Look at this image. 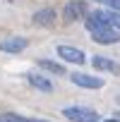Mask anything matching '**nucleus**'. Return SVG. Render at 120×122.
Segmentation results:
<instances>
[{
	"label": "nucleus",
	"mask_w": 120,
	"mask_h": 122,
	"mask_svg": "<svg viewBox=\"0 0 120 122\" xmlns=\"http://www.w3.org/2000/svg\"><path fill=\"white\" fill-rule=\"evenodd\" d=\"M106 122H120V120H118V117H113V120H106Z\"/></svg>",
	"instance_id": "nucleus-14"
},
{
	"label": "nucleus",
	"mask_w": 120,
	"mask_h": 122,
	"mask_svg": "<svg viewBox=\"0 0 120 122\" xmlns=\"http://www.w3.org/2000/svg\"><path fill=\"white\" fill-rule=\"evenodd\" d=\"M27 81H29L36 91H43V93H50V91H53V84H50L46 77L36 74V72H29V74H27Z\"/></svg>",
	"instance_id": "nucleus-9"
},
{
	"label": "nucleus",
	"mask_w": 120,
	"mask_h": 122,
	"mask_svg": "<svg viewBox=\"0 0 120 122\" xmlns=\"http://www.w3.org/2000/svg\"><path fill=\"white\" fill-rule=\"evenodd\" d=\"M89 17H94V19H98V22H106V24H110L113 29L120 31V12H115V10H96V12H91Z\"/></svg>",
	"instance_id": "nucleus-8"
},
{
	"label": "nucleus",
	"mask_w": 120,
	"mask_h": 122,
	"mask_svg": "<svg viewBox=\"0 0 120 122\" xmlns=\"http://www.w3.org/2000/svg\"><path fill=\"white\" fill-rule=\"evenodd\" d=\"M70 81L77 84V86H82V89H101L106 84L103 77H94V74H84V72H72Z\"/></svg>",
	"instance_id": "nucleus-3"
},
{
	"label": "nucleus",
	"mask_w": 120,
	"mask_h": 122,
	"mask_svg": "<svg viewBox=\"0 0 120 122\" xmlns=\"http://www.w3.org/2000/svg\"><path fill=\"white\" fill-rule=\"evenodd\" d=\"M58 57H63L65 62H72V65H84V62H87L84 50L72 48V46H60V48H58Z\"/></svg>",
	"instance_id": "nucleus-6"
},
{
	"label": "nucleus",
	"mask_w": 120,
	"mask_h": 122,
	"mask_svg": "<svg viewBox=\"0 0 120 122\" xmlns=\"http://www.w3.org/2000/svg\"><path fill=\"white\" fill-rule=\"evenodd\" d=\"M0 122H48V120H36V117H22V115H15V112H5V115H0Z\"/></svg>",
	"instance_id": "nucleus-12"
},
{
	"label": "nucleus",
	"mask_w": 120,
	"mask_h": 122,
	"mask_svg": "<svg viewBox=\"0 0 120 122\" xmlns=\"http://www.w3.org/2000/svg\"><path fill=\"white\" fill-rule=\"evenodd\" d=\"M91 67L98 70V72H110V74H120V65L115 60L106 57V55H94L91 57Z\"/></svg>",
	"instance_id": "nucleus-7"
},
{
	"label": "nucleus",
	"mask_w": 120,
	"mask_h": 122,
	"mask_svg": "<svg viewBox=\"0 0 120 122\" xmlns=\"http://www.w3.org/2000/svg\"><path fill=\"white\" fill-rule=\"evenodd\" d=\"M38 67H41V70H46V72H50V74L65 77V67L60 65V62H53V60H46V57H41V60H38Z\"/></svg>",
	"instance_id": "nucleus-11"
},
{
	"label": "nucleus",
	"mask_w": 120,
	"mask_h": 122,
	"mask_svg": "<svg viewBox=\"0 0 120 122\" xmlns=\"http://www.w3.org/2000/svg\"><path fill=\"white\" fill-rule=\"evenodd\" d=\"M87 17V5L84 0H70L63 10V19L65 22H77V19H84Z\"/></svg>",
	"instance_id": "nucleus-4"
},
{
	"label": "nucleus",
	"mask_w": 120,
	"mask_h": 122,
	"mask_svg": "<svg viewBox=\"0 0 120 122\" xmlns=\"http://www.w3.org/2000/svg\"><path fill=\"white\" fill-rule=\"evenodd\" d=\"M115 117H118V120H120V110H118V112H115Z\"/></svg>",
	"instance_id": "nucleus-15"
},
{
	"label": "nucleus",
	"mask_w": 120,
	"mask_h": 122,
	"mask_svg": "<svg viewBox=\"0 0 120 122\" xmlns=\"http://www.w3.org/2000/svg\"><path fill=\"white\" fill-rule=\"evenodd\" d=\"M27 46H29V38H24V36H7V38L0 41V50L3 53H12V55L27 50Z\"/></svg>",
	"instance_id": "nucleus-5"
},
{
	"label": "nucleus",
	"mask_w": 120,
	"mask_h": 122,
	"mask_svg": "<svg viewBox=\"0 0 120 122\" xmlns=\"http://www.w3.org/2000/svg\"><path fill=\"white\" fill-rule=\"evenodd\" d=\"M94 3L103 5L106 10H115V12H120V0H94Z\"/></svg>",
	"instance_id": "nucleus-13"
},
{
	"label": "nucleus",
	"mask_w": 120,
	"mask_h": 122,
	"mask_svg": "<svg viewBox=\"0 0 120 122\" xmlns=\"http://www.w3.org/2000/svg\"><path fill=\"white\" fill-rule=\"evenodd\" d=\"M118 103H120V96H118Z\"/></svg>",
	"instance_id": "nucleus-16"
},
{
	"label": "nucleus",
	"mask_w": 120,
	"mask_h": 122,
	"mask_svg": "<svg viewBox=\"0 0 120 122\" xmlns=\"http://www.w3.org/2000/svg\"><path fill=\"white\" fill-rule=\"evenodd\" d=\"M63 115L70 122H101V115L87 105H67V108H63Z\"/></svg>",
	"instance_id": "nucleus-2"
},
{
	"label": "nucleus",
	"mask_w": 120,
	"mask_h": 122,
	"mask_svg": "<svg viewBox=\"0 0 120 122\" xmlns=\"http://www.w3.org/2000/svg\"><path fill=\"white\" fill-rule=\"evenodd\" d=\"M34 24H38V26H53L55 24V10L43 7V10L34 12Z\"/></svg>",
	"instance_id": "nucleus-10"
},
{
	"label": "nucleus",
	"mask_w": 120,
	"mask_h": 122,
	"mask_svg": "<svg viewBox=\"0 0 120 122\" xmlns=\"http://www.w3.org/2000/svg\"><path fill=\"white\" fill-rule=\"evenodd\" d=\"M84 24H87V31L91 34V38L96 41V43H101V46H113V43H120V31L118 29H113L110 24H106V22H98V19H94V17H84Z\"/></svg>",
	"instance_id": "nucleus-1"
}]
</instances>
